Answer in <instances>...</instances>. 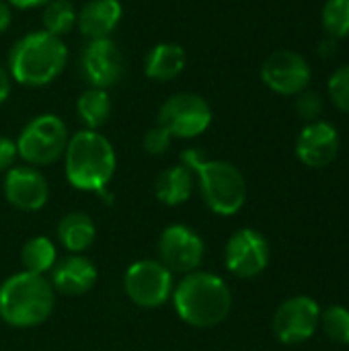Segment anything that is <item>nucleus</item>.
<instances>
[{
    "mask_svg": "<svg viewBox=\"0 0 349 351\" xmlns=\"http://www.w3.org/2000/svg\"><path fill=\"white\" fill-rule=\"evenodd\" d=\"M187 64L185 49L173 41L152 45L144 58V74L154 82H171L183 74Z\"/></svg>",
    "mask_w": 349,
    "mask_h": 351,
    "instance_id": "nucleus-18",
    "label": "nucleus"
},
{
    "mask_svg": "<svg viewBox=\"0 0 349 351\" xmlns=\"http://www.w3.org/2000/svg\"><path fill=\"white\" fill-rule=\"evenodd\" d=\"M16 158H19L16 142L6 136H0V173H6L8 169H12Z\"/></svg>",
    "mask_w": 349,
    "mask_h": 351,
    "instance_id": "nucleus-29",
    "label": "nucleus"
},
{
    "mask_svg": "<svg viewBox=\"0 0 349 351\" xmlns=\"http://www.w3.org/2000/svg\"><path fill=\"white\" fill-rule=\"evenodd\" d=\"M123 290L136 306L160 308L171 300L175 280L158 259H140L125 269Z\"/></svg>",
    "mask_w": 349,
    "mask_h": 351,
    "instance_id": "nucleus-8",
    "label": "nucleus"
},
{
    "mask_svg": "<svg viewBox=\"0 0 349 351\" xmlns=\"http://www.w3.org/2000/svg\"><path fill=\"white\" fill-rule=\"evenodd\" d=\"M8 2L10 6L19 8V10H29V8H37V6H45L47 2L51 0H4Z\"/></svg>",
    "mask_w": 349,
    "mask_h": 351,
    "instance_id": "nucleus-32",
    "label": "nucleus"
},
{
    "mask_svg": "<svg viewBox=\"0 0 349 351\" xmlns=\"http://www.w3.org/2000/svg\"><path fill=\"white\" fill-rule=\"evenodd\" d=\"M10 23H12V6L0 0V35L10 27Z\"/></svg>",
    "mask_w": 349,
    "mask_h": 351,
    "instance_id": "nucleus-31",
    "label": "nucleus"
},
{
    "mask_svg": "<svg viewBox=\"0 0 349 351\" xmlns=\"http://www.w3.org/2000/svg\"><path fill=\"white\" fill-rule=\"evenodd\" d=\"M111 107H113L111 97H109V90H105V88L88 86L76 99V115H78L80 123L84 125V130L99 132V128H103L109 121Z\"/></svg>",
    "mask_w": 349,
    "mask_h": 351,
    "instance_id": "nucleus-21",
    "label": "nucleus"
},
{
    "mask_svg": "<svg viewBox=\"0 0 349 351\" xmlns=\"http://www.w3.org/2000/svg\"><path fill=\"white\" fill-rule=\"evenodd\" d=\"M158 261L171 271V274H191L197 271L204 255H206V243L193 228L185 224H171L167 226L158 237Z\"/></svg>",
    "mask_w": 349,
    "mask_h": 351,
    "instance_id": "nucleus-10",
    "label": "nucleus"
},
{
    "mask_svg": "<svg viewBox=\"0 0 349 351\" xmlns=\"http://www.w3.org/2000/svg\"><path fill=\"white\" fill-rule=\"evenodd\" d=\"M269 243L255 228H239L230 234L224 247L226 269L241 280H253L261 276L269 265Z\"/></svg>",
    "mask_w": 349,
    "mask_h": 351,
    "instance_id": "nucleus-11",
    "label": "nucleus"
},
{
    "mask_svg": "<svg viewBox=\"0 0 349 351\" xmlns=\"http://www.w3.org/2000/svg\"><path fill=\"white\" fill-rule=\"evenodd\" d=\"M99 280V271L95 263L80 255L72 253L62 261H56L51 269V288L64 296H82L93 290Z\"/></svg>",
    "mask_w": 349,
    "mask_h": 351,
    "instance_id": "nucleus-16",
    "label": "nucleus"
},
{
    "mask_svg": "<svg viewBox=\"0 0 349 351\" xmlns=\"http://www.w3.org/2000/svg\"><path fill=\"white\" fill-rule=\"evenodd\" d=\"M68 140L66 121L56 113H41L27 121L14 142L19 158L37 169L58 162L66 152Z\"/></svg>",
    "mask_w": 349,
    "mask_h": 351,
    "instance_id": "nucleus-6",
    "label": "nucleus"
},
{
    "mask_svg": "<svg viewBox=\"0 0 349 351\" xmlns=\"http://www.w3.org/2000/svg\"><path fill=\"white\" fill-rule=\"evenodd\" d=\"M321 21L333 39L349 37V0H327L321 12Z\"/></svg>",
    "mask_w": 349,
    "mask_h": 351,
    "instance_id": "nucleus-25",
    "label": "nucleus"
},
{
    "mask_svg": "<svg viewBox=\"0 0 349 351\" xmlns=\"http://www.w3.org/2000/svg\"><path fill=\"white\" fill-rule=\"evenodd\" d=\"M339 154V134L333 123L317 119L306 123L296 138V156L309 169L329 167Z\"/></svg>",
    "mask_w": 349,
    "mask_h": 351,
    "instance_id": "nucleus-15",
    "label": "nucleus"
},
{
    "mask_svg": "<svg viewBox=\"0 0 349 351\" xmlns=\"http://www.w3.org/2000/svg\"><path fill=\"white\" fill-rule=\"evenodd\" d=\"M56 261H58V251H56V245L51 243V239H47V237H31L23 245L21 263H23L25 271L45 276L47 271L53 269Z\"/></svg>",
    "mask_w": 349,
    "mask_h": 351,
    "instance_id": "nucleus-22",
    "label": "nucleus"
},
{
    "mask_svg": "<svg viewBox=\"0 0 349 351\" xmlns=\"http://www.w3.org/2000/svg\"><path fill=\"white\" fill-rule=\"evenodd\" d=\"M56 306V290L45 276L19 271L0 284V319L14 329L43 325Z\"/></svg>",
    "mask_w": 349,
    "mask_h": 351,
    "instance_id": "nucleus-5",
    "label": "nucleus"
},
{
    "mask_svg": "<svg viewBox=\"0 0 349 351\" xmlns=\"http://www.w3.org/2000/svg\"><path fill=\"white\" fill-rule=\"evenodd\" d=\"M2 191L6 202L21 212H39L49 199V183L41 171L29 165H14L4 173Z\"/></svg>",
    "mask_w": 349,
    "mask_h": 351,
    "instance_id": "nucleus-14",
    "label": "nucleus"
},
{
    "mask_svg": "<svg viewBox=\"0 0 349 351\" xmlns=\"http://www.w3.org/2000/svg\"><path fill=\"white\" fill-rule=\"evenodd\" d=\"M173 306L179 319L197 329H212L224 323L232 311L228 284L212 271L185 274L173 290Z\"/></svg>",
    "mask_w": 349,
    "mask_h": 351,
    "instance_id": "nucleus-1",
    "label": "nucleus"
},
{
    "mask_svg": "<svg viewBox=\"0 0 349 351\" xmlns=\"http://www.w3.org/2000/svg\"><path fill=\"white\" fill-rule=\"evenodd\" d=\"M212 107L197 93H175L158 109L156 123L173 138L191 140L212 125Z\"/></svg>",
    "mask_w": 349,
    "mask_h": 351,
    "instance_id": "nucleus-7",
    "label": "nucleus"
},
{
    "mask_svg": "<svg viewBox=\"0 0 349 351\" xmlns=\"http://www.w3.org/2000/svg\"><path fill=\"white\" fill-rule=\"evenodd\" d=\"M321 325L329 341L337 346H349V308L333 304L321 313Z\"/></svg>",
    "mask_w": 349,
    "mask_h": 351,
    "instance_id": "nucleus-24",
    "label": "nucleus"
},
{
    "mask_svg": "<svg viewBox=\"0 0 349 351\" xmlns=\"http://www.w3.org/2000/svg\"><path fill=\"white\" fill-rule=\"evenodd\" d=\"M327 93L339 111L349 113V64L339 66L331 74V78L327 82Z\"/></svg>",
    "mask_w": 349,
    "mask_h": 351,
    "instance_id": "nucleus-26",
    "label": "nucleus"
},
{
    "mask_svg": "<svg viewBox=\"0 0 349 351\" xmlns=\"http://www.w3.org/2000/svg\"><path fill=\"white\" fill-rule=\"evenodd\" d=\"M123 16V6L119 0H88L76 14V29L82 37L105 39L117 29Z\"/></svg>",
    "mask_w": 349,
    "mask_h": 351,
    "instance_id": "nucleus-17",
    "label": "nucleus"
},
{
    "mask_svg": "<svg viewBox=\"0 0 349 351\" xmlns=\"http://www.w3.org/2000/svg\"><path fill=\"white\" fill-rule=\"evenodd\" d=\"M62 158L66 179L78 191L103 193L117 169L113 144L95 130H78L72 134Z\"/></svg>",
    "mask_w": 349,
    "mask_h": 351,
    "instance_id": "nucleus-3",
    "label": "nucleus"
},
{
    "mask_svg": "<svg viewBox=\"0 0 349 351\" xmlns=\"http://www.w3.org/2000/svg\"><path fill=\"white\" fill-rule=\"evenodd\" d=\"M171 142H173V136H171L165 128H160V125L156 123L154 128H150V130L144 134V138H142V148H144V152L150 154V156H163L165 152H169Z\"/></svg>",
    "mask_w": 349,
    "mask_h": 351,
    "instance_id": "nucleus-27",
    "label": "nucleus"
},
{
    "mask_svg": "<svg viewBox=\"0 0 349 351\" xmlns=\"http://www.w3.org/2000/svg\"><path fill=\"white\" fill-rule=\"evenodd\" d=\"M76 14L78 10L70 0H51L43 6V31L64 39V35H68L76 27Z\"/></svg>",
    "mask_w": 349,
    "mask_h": 351,
    "instance_id": "nucleus-23",
    "label": "nucleus"
},
{
    "mask_svg": "<svg viewBox=\"0 0 349 351\" xmlns=\"http://www.w3.org/2000/svg\"><path fill=\"white\" fill-rule=\"evenodd\" d=\"M10 88H12V78L8 70L0 64V105L10 97Z\"/></svg>",
    "mask_w": 349,
    "mask_h": 351,
    "instance_id": "nucleus-30",
    "label": "nucleus"
},
{
    "mask_svg": "<svg viewBox=\"0 0 349 351\" xmlns=\"http://www.w3.org/2000/svg\"><path fill=\"white\" fill-rule=\"evenodd\" d=\"M68 64L64 39L47 31H31L14 41L8 51V74L14 82L29 88L51 84Z\"/></svg>",
    "mask_w": 349,
    "mask_h": 351,
    "instance_id": "nucleus-2",
    "label": "nucleus"
},
{
    "mask_svg": "<svg viewBox=\"0 0 349 351\" xmlns=\"http://www.w3.org/2000/svg\"><path fill=\"white\" fill-rule=\"evenodd\" d=\"M181 162L191 169L204 204L218 216H234L247 202V181L239 167L228 160L208 158L197 148L181 152Z\"/></svg>",
    "mask_w": 349,
    "mask_h": 351,
    "instance_id": "nucleus-4",
    "label": "nucleus"
},
{
    "mask_svg": "<svg viewBox=\"0 0 349 351\" xmlns=\"http://www.w3.org/2000/svg\"><path fill=\"white\" fill-rule=\"evenodd\" d=\"M321 327V306L315 298L298 294L284 300L272 321L274 335L284 346H298L317 333Z\"/></svg>",
    "mask_w": 349,
    "mask_h": 351,
    "instance_id": "nucleus-9",
    "label": "nucleus"
},
{
    "mask_svg": "<svg viewBox=\"0 0 349 351\" xmlns=\"http://www.w3.org/2000/svg\"><path fill=\"white\" fill-rule=\"evenodd\" d=\"M195 189V177L189 167L183 162L167 167L158 173L154 181V195L165 206H181L185 204Z\"/></svg>",
    "mask_w": 349,
    "mask_h": 351,
    "instance_id": "nucleus-19",
    "label": "nucleus"
},
{
    "mask_svg": "<svg viewBox=\"0 0 349 351\" xmlns=\"http://www.w3.org/2000/svg\"><path fill=\"white\" fill-rule=\"evenodd\" d=\"M58 239L68 253H84L97 239V226L84 212H70L58 222Z\"/></svg>",
    "mask_w": 349,
    "mask_h": 351,
    "instance_id": "nucleus-20",
    "label": "nucleus"
},
{
    "mask_svg": "<svg viewBox=\"0 0 349 351\" xmlns=\"http://www.w3.org/2000/svg\"><path fill=\"white\" fill-rule=\"evenodd\" d=\"M296 111L304 121H317L319 115L323 113V99L317 90H302L296 95Z\"/></svg>",
    "mask_w": 349,
    "mask_h": 351,
    "instance_id": "nucleus-28",
    "label": "nucleus"
},
{
    "mask_svg": "<svg viewBox=\"0 0 349 351\" xmlns=\"http://www.w3.org/2000/svg\"><path fill=\"white\" fill-rule=\"evenodd\" d=\"M125 60L119 45L111 39H91L80 51V70L93 88H111L123 76Z\"/></svg>",
    "mask_w": 349,
    "mask_h": 351,
    "instance_id": "nucleus-13",
    "label": "nucleus"
},
{
    "mask_svg": "<svg viewBox=\"0 0 349 351\" xmlns=\"http://www.w3.org/2000/svg\"><path fill=\"white\" fill-rule=\"evenodd\" d=\"M313 70L309 62L292 49H278L261 64L263 84L284 97H296L309 88Z\"/></svg>",
    "mask_w": 349,
    "mask_h": 351,
    "instance_id": "nucleus-12",
    "label": "nucleus"
}]
</instances>
